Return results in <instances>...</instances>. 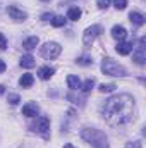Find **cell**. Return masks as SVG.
<instances>
[{"label": "cell", "mask_w": 146, "mask_h": 148, "mask_svg": "<svg viewBox=\"0 0 146 148\" xmlns=\"http://www.w3.org/2000/svg\"><path fill=\"white\" fill-rule=\"evenodd\" d=\"M102 112H103V119L107 121V124L113 127L126 126L132 122L136 117V100L127 93L115 95L105 102Z\"/></svg>", "instance_id": "obj_1"}, {"label": "cell", "mask_w": 146, "mask_h": 148, "mask_svg": "<svg viewBox=\"0 0 146 148\" xmlns=\"http://www.w3.org/2000/svg\"><path fill=\"white\" fill-rule=\"evenodd\" d=\"M81 138H83L84 141L91 143L95 148H108L107 136H105V133L100 131V129H89V127H86V129L81 131Z\"/></svg>", "instance_id": "obj_2"}, {"label": "cell", "mask_w": 146, "mask_h": 148, "mask_svg": "<svg viewBox=\"0 0 146 148\" xmlns=\"http://www.w3.org/2000/svg\"><path fill=\"white\" fill-rule=\"evenodd\" d=\"M102 71L105 74H108V76H117V77H124V76H127V71L120 66V64H117L115 60H112V59H103V62H102Z\"/></svg>", "instance_id": "obj_3"}, {"label": "cell", "mask_w": 146, "mask_h": 148, "mask_svg": "<svg viewBox=\"0 0 146 148\" xmlns=\"http://www.w3.org/2000/svg\"><path fill=\"white\" fill-rule=\"evenodd\" d=\"M60 52H62V47H60L59 43H55V41H48V43H45V45L41 47V55H43L45 59H48V60L57 59V57L60 55Z\"/></svg>", "instance_id": "obj_4"}, {"label": "cell", "mask_w": 146, "mask_h": 148, "mask_svg": "<svg viewBox=\"0 0 146 148\" xmlns=\"http://www.w3.org/2000/svg\"><path fill=\"white\" fill-rule=\"evenodd\" d=\"M102 33V26H98V24H95V26H91V28H88L86 31H84V35H83V43L86 45V47H89V45H93V41H95V38L98 36Z\"/></svg>", "instance_id": "obj_5"}, {"label": "cell", "mask_w": 146, "mask_h": 148, "mask_svg": "<svg viewBox=\"0 0 146 148\" xmlns=\"http://www.w3.org/2000/svg\"><path fill=\"white\" fill-rule=\"evenodd\" d=\"M7 14H9L10 19H14L16 23H23V21L28 19V14H26L24 10H21L19 7H16V5H9V7H7Z\"/></svg>", "instance_id": "obj_6"}, {"label": "cell", "mask_w": 146, "mask_h": 148, "mask_svg": "<svg viewBox=\"0 0 146 148\" xmlns=\"http://www.w3.org/2000/svg\"><path fill=\"white\" fill-rule=\"evenodd\" d=\"M132 60L139 66H143L146 62V52H145V38H139V43H138V50L136 53L132 55Z\"/></svg>", "instance_id": "obj_7"}, {"label": "cell", "mask_w": 146, "mask_h": 148, "mask_svg": "<svg viewBox=\"0 0 146 148\" xmlns=\"http://www.w3.org/2000/svg\"><path fill=\"white\" fill-rule=\"evenodd\" d=\"M35 131H38V133H41L45 138H48V129H50V119L48 117H38L36 122H35Z\"/></svg>", "instance_id": "obj_8"}, {"label": "cell", "mask_w": 146, "mask_h": 148, "mask_svg": "<svg viewBox=\"0 0 146 148\" xmlns=\"http://www.w3.org/2000/svg\"><path fill=\"white\" fill-rule=\"evenodd\" d=\"M40 109H38L36 103H33V102H29V103H26L24 107H23V115H26V117H36Z\"/></svg>", "instance_id": "obj_9"}, {"label": "cell", "mask_w": 146, "mask_h": 148, "mask_svg": "<svg viewBox=\"0 0 146 148\" xmlns=\"http://www.w3.org/2000/svg\"><path fill=\"white\" fill-rule=\"evenodd\" d=\"M115 50L120 55H129L132 52V43H129V41H119L117 47H115Z\"/></svg>", "instance_id": "obj_10"}, {"label": "cell", "mask_w": 146, "mask_h": 148, "mask_svg": "<svg viewBox=\"0 0 146 148\" xmlns=\"http://www.w3.org/2000/svg\"><path fill=\"white\" fill-rule=\"evenodd\" d=\"M112 36L115 40H119V41H124V38L127 36V31H126L124 26H113L112 28Z\"/></svg>", "instance_id": "obj_11"}, {"label": "cell", "mask_w": 146, "mask_h": 148, "mask_svg": "<svg viewBox=\"0 0 146 148\" xmlns=\"http://www.w3.org/2000/svg\"><path fill=\"white\" fill-rule=\"evenodd\" d=\"M36 66V60H35V57L33 55H23L21 57V67H26V69H31V67H35Z\"/></svg>", "instance_id": "obj_12"}, {"label": "cell", "mask_w": 146, "mask_h": 148, "mask_svg": "<svg viewBox=\"0 0 146 148\" xmlns=\"http://www.w3.org/2000/svg\"><path fill=\"white\" fill-rule=\"evenodd\" d=\"M129 19H131V23L132 24H136V26H143L145 24V16L141 14V12H131L129 14Z\"/></svg>", "instance_id": "obj_13"}, {"label": "cell", "mask_w": 146, "mask_h": 148, "mask_svg": "<svg viewBox=\"0 0 146 148\" xmlns=\"http://www.w3.org/2000/svg\"><path fill=\"white\" fill-rule=\"evenodd\" d=\"M53 74H55V69H53V67H50V66L40 67V71H38V76H40L41 79H50Z\"/></svg>", "instance_id": "obj_14"}, {"label": "cell", "mask_w": 146, "mask_h": 148, "mask_svg": "<svg viewBox=\"0 0 146 148\" xmlns=\"http://www.w3.org/2000/svg\"><path fill=\"white\" fill-rule=\"evenodd\" d=\"M38 43H40L38 36H29V38H26V40L23 41V47H24L26 50H33V48H36Z\"/></svg>", "instance_id": "obj_15"}, {"label": "cell", "mask_w": 146, "mask_h": 148, "mask_svg": "<svg viewBox=\"0 0 146 148\" xmlns=\"http://www.w3.org/2000/svg\"><path fill=\"white\" fill-rule=\"evenodd\" d=\"M33 81H35V77H33V74H23L21 76V79H19V84L23 86V88H29L31 84H33Z\"/></svg>", "instance_id": "obj_16"}, {"label": "cell", "mask_w": 146, "mask_h": 148, "mask_svg": "<svg viewBox=\"0 0 146 148\" xmlns=\"http://www.w3.org/2000/svg\"><path fill=\"white\" fill-rule=\"evenodd\" d=\"M67 84H69V88L74 90V91L81 88V81H79V77H77V76H74V74L67 76Z\"/></svg>", "instance_id": "obj_17"}, {"label": "cell", "mask_w": 146, "mask_h": 148, "mask_svg": "<svg viewBox=\"0 0 146 148\" xmlns=\"http://www.w3.org/2000/svg\"><path fill=\"white\" fill-rule=\"evenodd\" d=\"M79 17H81V9H79V7H71V9L67 10V19L77 21Z\"/></svg>", "instance_id": "obj_18"}, {"label": "cell", "mask_w": 146, "mask_h": 148, "mask_svg": "<svg viewBox=\"0 0 146 148\" xmlns=\"http://www.w3.org/2000/svg\"><path fill=\"white\" fill-rule=\"evenodd\" d=\"M50 21H52V26H55V28H62V26L65 24L67 19H64V16H53Z\"/></svg>", "instance_id": "obj_19"}, {"label": "cell", "mask_w": 146, "mask_h": 148, "mask_svg": "<svg viewBox=\"0 0 146 148\" xmlns=\"http://www.w3.org/2000/svg\"><path fill=\"white\" fill-rule=\"evenodd\" d=\"M93 86H95V79H86V81L81 84V90H83V93H89V91L93 90Z\"/></svg>", "instance_id": "obj_20"}, {"label": "cell", "mask_w": 146, "mask_h": 148, "mask_svg": "<svg viewBox=\"0 0 146 148\" xmlns=\"http://www.w3.org/2000/svg\"><path fill=\"white\" fill-rule=\"evenodd\" d=\"M7 102H9L10 105H17V103L21 102V98H19V95H16V93H9V97H7Z\"/></svg>", "instance_id": "obj_21"}, {"label": "cell", "mask_w": 146, "mask_h": 148, "mask_svg": "<svg viewBox=\"0 0 146 148\" xmlns=\"http://www.w3.org/2000/svg\"><path fill=\"white\" fill-rule=\"evenodd\" d=\"M115 88H117V86H115V84H112V83H108V84H105V83H103V84L100 86V91H102V93H110V91H113Z\"/></svg>", "instance_id": "obj_22"}, {"label": "cell", "mask_w": 146, "mask_h": 148, "mask_svg": "<svg viewBox=\"0 0 146 148\" xmlns=\"http://www.w3.org/2000/svg\"><path fill=\"white\" fill-rule=\"evenodd\" d=\"M77 64H79V66H91L93 60H91L89 57H79V59H77Z\"/></svg>", "instance_id": "obj_23"}, {"label": "cell", "mask_w": 146, "mask_h": 148, "mask_svg": "<svg viewBox=\"0 0 146 148\" xmlns=\"http://www.w3.org/2000/svg\"><path fill=\"white\" fill-rule=\"evenodd\" d=\"M113 5H115V9L122 10V9L127 7V0H113Z\"/></svg>", "instance_id": "obj_24"}, {"label": "cell", "mask_w": 146, "mask_h": 148, "mask_svg": "<svg viewBox=\"0 0 146 148\" xmlns=\"http://www.w3.org/2000/svg\"><path fill=\"white\" fill-rule=\"evenodd\" d=\"M5 48H7V38L0 33V50H5Z\"/></svg>", "instance_id": "obj_25"}, {"label": "cell", "mask_w": 146, "mask_h": 148, "mask_svg": "<svg viewBox=\"0 0 146 148\" xmlns=\"http://www.w3.org/2000/svg\"><path fill=\"white\" fill-rule=\"evenodd\" d=\"M96 3H98L100 9H107L110 5V0H96Z\"/></svg>", "instance_id": "obj_26"}, {"label": "cell", "mask_w": 146, "mask_h": 148, "mask_svg": "<svg viewBox=\"0 0 146 148\" xmlns=\"http://www.w3.org/2000/svg\"><path fill=\"white\" fill-rule=\"evenodd\" d=\"M52 17H53V14H52V12H50V14H43V16H41V19H43V21H48V19H52Z\"/></svg>", "instance_id": "obj_27"}, {"label": "cell", "mask_w": 146, "mask_h": 148, "mask_svg": "<svg viewBox=\"0 0 146 148\" xmlns=\"http://www.w3.org/2000/svg\"><path fill=\"white\" fill-rule=\"evenodd\" d=\"M5 69H7V66H5V62H3V60L0 59V73H3Z\"/></svg>", "instance_id": "obj_28"}, {"label": "cell", "mask_w": 146, "mask_h": 148, "mask_svg": "<svg viewBox=\"0 0 146 148\" xmlns=\"http://www.w3.org/2000/svg\"><path fill=\"white\" fill-rule=\"evenodd\" d=\"M3 91H5V88H3V84H0V95H3Z\"/></svg>", "instance_id": "obj_29"}, {"label": "cell", "mask_w": 146, "mask_h": 148, "mask_svg": "<svg viewBox=\"0 0 146 148\" xmlns=\"http://www.w3.org/2000/svg\"><path fill=\"white\" fill-rule=\"evenodd\" d=\"M64 148H74V147H72V145H65Z\"/></svg>", "instance_id": "obj_30"}, {"label": "cell", "mask_w": 146, "mask_h": 148, "mask_svg": "<svg viewBox=\"0 0 146 148\" xmlns=\"http://www.w3.org/2000/svg\"><path fill=\"white\" fill-rule=\"evenodd\" d=\"M43 2H48V0H43Z\"/></svg>", "instance_id": "obj_31"}]
</instances>
